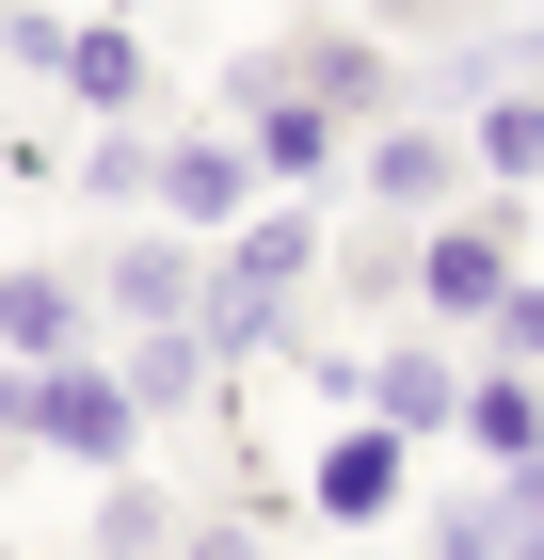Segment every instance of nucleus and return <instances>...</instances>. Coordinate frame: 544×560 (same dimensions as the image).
<instances>
[{"label":"nucleus","instance_id":"f257e3e1","mask_svg":"<svg viewBox=\"0 0 544 560\" xmlns=\"http://www.w3.org/2000/svg\"><path fill=\"white\" fill-rule=\"evenodd\" d=\"M321 192H256L241 224L209 241V304H193V337L224 352V385H256V369H289L321 320H304V289H321Z\"/></svg>","mask_w":544,"mask_h":560},{"label":"nucleus","instance_id":"f03ea898","mask_svg":"<svg viewBox=\"0 0 544 560\" xmlns=\"http://www.w3.org/2000/svg\"><path fill=\"white\" fill-rule=\"evenodd\" d=\"M512 272H529V192H464L449 224H417V320L432 337L481 352V320L512 304Z\"/></svg>","mask_w":544,"mask_h":560},{"label":"nucleus","instance_id":"7ed1b4c3","mask_svg":"<svg viewBox=\"0 0 544 560\" xmlns=\"http://www.w3.org/2000/svg\"><path fill=\"white\" fill-rule=\"evenodd\" d=\"M144 432H161V417L128 400V369H113V352H65V369H33V448H48V465L128 480V465H144Z\"/></svg>","mask_w":544,"mask_h":560},{"label":"nucleus","instance_id":"20e7f679","mask_svg":"<svg viewBox=\"0 0 544 560\" xmlns=\"http://www.w3.org/2000/svg\"><path fill=\"white\" fill-rule=\"evenodd\" d=\"M81 289H96V320H113V337L193 320V304H209V241H193V224H161V209H128L113 241L81 257Z\"/></svg>","mask_w":544,"mask_h":560},{"label":"nucleus","instance_id":"39448f33","mask_svg":"<svg viewBox=\"0 0 544 560\" xmlns=\"http://www.w3.org/2000/svg\"><path fill=\"white\" fill-rule=\"evenodd\" d=\"M352 192H369L384 224H449L481 176H464V129H449V113H384V129H352Z\"/></svg>","mask_w":544,"mask_h":560},{"label":"nucleus","instance_id":"423d86ee","mask_svg":"<svg viewBox=\"0 0 544 560\" xmlns=\"http://www.w3.org/2000/svg\"><path fill=\"white\" fill-rule=\"evenodd\" d=\"M401 480H417V448H401V432H384V417H336V432H321V465H304V513H321L336 545H384V528L417 513Z\"/></svg>","mask_w":544,"mask_h":560},{"label":"nucleus","instance_id":"0eeeda50","mask_svg":"<svg viewBox=\"0 0 544 560\" xmlns=\"http://www.w3.org/2000/svg\"><path fill=\"white\" fill-rule=\"evenodd\" d=\"M464 369H481L464 337H432V320H401V337L369 352V417L401 432V448H449V432H464Z\"/></svg>","mask_w":544,"mask_h":560},{"label":"nucleus","instance_id":"6e6552de","mask_svg":"<svg viewBox=\"0 0 544 560\" xmlns=\"http://www.w3.org/2000/svg\"><path fill=\"white\" fill-rule=\"evenodd\" d=\"M144 209L161 224H193V241H224V224L256 209V161H241V129H161V161H144Z\"/></svg>","mask_w":544,"mask_h":560},{"label":"nucleus","instance_id":"1a4fd4ad","mask_svg":"<svg viewBox=\"0 0 544 560\" xmlns=\"http://www.w3.org/2000/svg\"><path fill=\"white\" fill-rule=\"evenodd\" d=\"M289 81L321 96V113H352V129H384V113H401V48H384L369 16H289Z\"/></svg>","mask_w":544,"mask_h":560},{"label":"nucleus","instance_id":"9d476101","mask_svg":"<svg viewBox=\"0 0 544 560\" xmlns=\"http://www.w3.org/2000/svg\"><path fill=\"white\" fill-rule=\"evenodd\" d=\"M0 352L16 369H65V352H96V289L65 257H0Z\"/></svg>","mask_w":544,"mask_h":560},{"label":"nucleus","instance_id":"9b49d317","mask_svg":"<svg viewBox=\"0 0 544 560\" xmlns=\"http://www.w3.org/2000/svg\"><path fill=\"white\" fill-rule=\"evenodd\" d=\"M113 369H128V400H144V417H209V400H224V352L193 337V320H144V337H113Z\"/></svg>","mask_w":544,"mask_h":560},{"label":"nucleus","instance_id":"f8f14e48","mask_svg":"<svg viewBox=\"0 0 544 560\" xmlns=\"http://www.w3.org/2000/svg\"><path fill=\"white\" fill-rule=\"evenodd\" d=\"M449 448H481L497 480H512V465H544V385L481 352V369H464V432H449Z\"/></svg>","mask_w":544,"mask_h":560},{"label":"nucleus","instance_id":"ddd939ff","mask_svg":"<svg viewBox=\"0 0 544 560\" xmlns=\"http://www.w3.org/2000/svg\"><path fill=\"white\" fill-rule=\"evenodd\" d=\"M464 129V176H481V192H544V96L512 81V96H481V113H449Z\"/></svg>","mask_w":544,"mask_h":560},{"label":"nucleus","instance_id":"4468645a","mask_svg":"<svg viewBox=\"0 0 544 560\" xmlns=\"http://www.w3.org/2000/svg\"><path fill=\"white\" fill-rule=\"evenodd\" d=\"M65 96H81V129H128V113H144V33H128V16H81Z\"/></svg>","mask_w":544,"mask_h":560},{"label":"nucleus","instance_id":"2eb2a0df","mask_svg":"<svg viewBox=\"0 0 544 560\" xmlns=\"http://www.w3.org/2000/svg\"><path fill=\"white\" fill-rule=\"evenodd\" d=\"M176 513H193V497H161L144 465H128V480H96V513H81V560H176Z\"/></svg>","mask_w":544,"mask_h":560},{"label":"nucleus","instance_id":"dca6fc26","mask_svg":"<svg viewBox=\"0 0 544 560\" xmlns=\"http://www.w3.org/2000/svg\"><path fill=\"white\" fill-rule=\"evenodd\" d=\"M144 161H161V129H81L65 144V176H81L96 209H144Z\"/></svg>","mask_w":544,"mask_h":560},{"label":"nucleus","instance_id":"f3484780","mask_svg":"<svg viewBox=\"0 0 544 560\" xmlns=\"http://www.w3.org/2000/svg\"><path fill=\"white\" fill-rule=\"evenodd\" d=\"M481 16H512V0H369V33L401 48V65H417V48H464Z\"/></svg>","mask_w":544,"mask_h":560},{"label":"nucleus","instance_id":"a211bd4d","mask_svg":"<svg viewBox=\"0 0 544 560\" xmlns=\"http://www.w3.org/2000/svg\"><path fill=\"white\" fill-rule=\"evenodd\" d=\"M65 48H81V16H48V0H0V81H65Z\"/></svg>","mask_w":544,"mask_h":560},{"label":"nucleus","instance_id":"6ab92c4d","mask_svg":"<svg viewBox=\"0 0 544 560\" xmlns=\"http://www.w3.org/2000/svg\"><path fill=\"white\" fill-rule=\"evenodd\" d=\"M417 560H512V513H497V480H481V497H449V513L417 528Z\"/></svg>","mask_w":544,"mask_h":560},{"label":"nucleus","instance_id":"aec40b11","mask_svg":"<svg viewBox=\"0 0 544 560\" xmlns=\"http://www.w3.org/2000/svg\"><path fill=\"white\" fill-rule=\"evenodd\" d=\"M176 560H289L273 513H176Z\"/></svg>","mask_w":544,"mask_h":560},{"label":"nucleus","instance_id":"412c9836","mask_svg":"<svg viewBox=\"0 0 544 560\" xmlns=\"http://www.w3.org/2000/svg\"><path fill=\"white\" fill-rule=\"evenodd\" d=\"M481 352H497V369H544V272H512V304L481 320Z\"/></svg>","mask_w":544,"mask_h":560},{"label":"nucleus","instance_id":"4be33fe9","mask_svg":"<svg viewBox=\"0 0 544 560\" xmlns=\"http://www.w3.org/2000/svg\"><path fill=\"white\" fill-rule=\"evenodd\" d=\"M0 448H33V369L0 352Z\"/></svg>","mask_w":544,"mask_h":560},{"label":"nucleus","instance_id":"5701e85b","mask_svg":"<svg viewBox=\"0 0 544 560\" xmlns=\"http://www.w3.org/2000/svg\"><path fill=\"white\" fill-rule=\"evenodd\" d=\"M96 16H128V33H144V16H161V0H96Z\"/></svg>","mask_w":544,"mask_h":560},{"label":"nucleus","instance_id":"b1692460","mask_svg":"<svg viewBox=\"0 0 544 560\" xmlns=\"http://www.w3.org/2000/svg\"><path fill=\"white\" fill-rule=\"evenodd\" d=\"M512 560H544V528H512Z\"/></svg>","mask_w":544,"mask_h":560},{"label":"nucleus","instance_id":"393cba45","mask_svg":"<svg viewBox=\"0 0 544 560\" xmlns=\"http://www.w3.org/2000/svg\"><path fill=\"white\" fill-rule=\"evenodd\" d=\"M512 16H544V0H512Z\"/></svg>","mask_w":544,"mask_h":560},{"label":"nucleus","instance_id":"a878e982","mask_svg":"<svg viewBox=\"0 0 544 560\" xmlns=\"http://www.w3.org/2000/svg\"><path fill=\"white\" fill-rule=\"evenodd\" d=\"M0 560H33V545H0Z\"/></svg>","mask_w":544,"mask_h":560},{"label":"nucleus","instance_id":"bb28decb","mask_svg":"<svg viewBox=\"0 0 544 560\" xmlns=\"http://www.w3.org/2000/svg\"><path fill=\"white\" fill-rule=\"evenodd\" d=\"M352 560H369V545H352Z\"/></svg>","mask_w":544,"mask_h":560}]
</instances>
